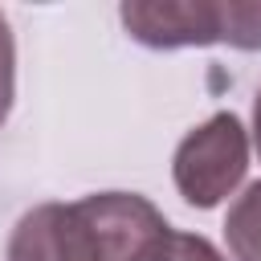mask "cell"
Wrapping results in <instances>:
<instances>
[{
    "label": "cell",
    "instance_id": "obj_1",
    "mask_svg": "<svg viewBox=\"0 0 261 261\" xmlns=\"http://www.w3.org/2000/svg\"><path fill=\"white\" fill-rule=\"evenodd\" d=\"M167 228L163 212L139 192H94L73 204L29 208L4 261H139Z\"/></svg>",
    "mask_w": 261,
    "mask_h": 261
},
{
    "label": "cell",
    "instance_id": "obj_2",
    "mask_svg": "<svg viewBox=\"0 0 261 261\" xmlns=\"http://www.w3.org/2000/svg\"><path fill=\"white\" fill-rule=\"evenodd\" d=\"M118 16L147 49H261V0H126Z\"/></svg>",
    "mask_w": 261,
    "mask_h": 261
},
{
    "label": "cell",
    "instance_id": "obj_3",
    "mask_svg": "<svg viewBox=\"0 0 261 261\" xmlns=\"http://www.w3.org/2000/svg\"><path fill=\"white\" fill-rule=\"evenodd\" d=\"M249 171V135L232 110L212 114L188 130L171 155V179L192 208H216L228 200Z\"/></svg>",
    "mask_w": 261,
    "mask_h": 261
},
{
    "label": "cell",
    "instance_id": "obj_4",
    "mask_svg": "<svg viewBox=\"0 0 261 261\" xmlns=\"http://www.w3.org/2000/svg\"><path fill=\"white\" fill-rule=\"evenodd\" d=\"M224 241L232 261H261V179L249 184L224 216Z\"/></svg>",
    "mask_w": 261,
    "mask_h": 261
},
{
    "label": "cell",
    "instance_id": "obj_5",
    "mask_svg": "<svg viewBox=\"0 0 261 261\" xmlns=\"http://www.w3.org/2000/svg\"><path fill=\"white\" fill-rule=\"evenodd\" d=\"M139 261H228V257H224L208 237H200V232H179V228L167 224Z\"/></svg>",
    "mask_w": 261,
    "mask_h": 261
},
{
    "label": "cell",
    "instance_id": "obj_6",
    "mask_svg": "<svg viewBox=\"0 0 261 261\" xmlns=\"http://www.w3.org/2000/svg\"><path fill=\"white\" fill-rule=\"evenodd\" d=\"M12 98H16V41H12L8 16L0 12V126L12 110Z\"/></svg>",
    "mask_w": 261,
    "mask_h": 261
},
{
    "label": "cell",
    "instance_id": "obj_7",
    "mask_svg": "<svg viewBox=\"0 0 261 261\" xmlns=\"http://www.w3.org/2000/svg\"><path fill=\"white\" fill-rule=\"evenodd\" d=\"M253 147H257V155H261V90H257V98H253Z\"/></svg>",
    "mask_w": 261,
    "mask_h": 261
}]
</instances>
